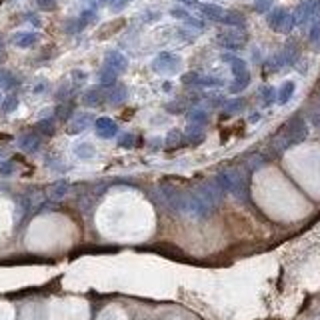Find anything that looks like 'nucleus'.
<instances>
[{
	"instance_id": "f257e3e1",
	"label": "nucleus",
	"mask_w": 320,
	"mask_h": 320,
	"mask_svg": "<svg viewBox=\"0 0 320 320\" xmlns=\"http://www.w3.org/2000/svg\"><path fill=\"white\" fill-rule=\"evenodd\" d=\"M216 180H218V184H220L222 190H228V192L236 194V196H242V194L246 192V182H244V178H242L238 172H234V170L220 172Z\"/></svg>"
},
{
	"instance_id": "f03ea898",
	"label": "nucleus",
	"mask_w": 320,
	"mask_h": 320,
	"mask_svg": "<svg viewBox=\"0 0 320 320\" xmlns=\"http://www.w3.org/2000/svg\"><path fill=\"white\" fill-rule=\"evenodd\" d=\"M180 56L172 54V52H160L154 60H152V70L158 74H174L180 70Z\"/></svg>"
},
{
	"instance_id": "7ed1b4c3",
	"label": "nucleus",
	"mask_w": 320,
	"mask_h": 320,
	"mask_svg": "<svg viewBox=\"0 0 320 320\" xmlns=\"http://www.w3.org/2000/svg\"><path fill=\"white\" fill-rule=\"evenodd\" d=\"M268 24H270V28L272 30H276V32H290L292 30V26H294V16L290 14V12H286L284 8H276V10H272L270 14H268Z\"/></svg>"
},
{
	"instance_id": "20e7f679",
	"label": "nucleus",
	"mask_w": 320,
	"mask_h": 320,
	"mask_svg": "<svg viewBox=\"0 0 320 320\" xmlns=\"http://www.w3.org/2000/svg\"><path fill=\"white\" fill-rule=\"evenodd\" d=\"M218 44L228 48V50H236V48H242L244 42H246V34L242 28H228L226 32H222V34L216 36Z\"/></svg>"
},
{
	"instance_id": "39448f33",
	"label": "nucleus",
	"mask_w": 320,
	"mask_h": 320,
	"mask_svg": "<svg viewBox=\"0 0 320 320\" xmlns=\"http://www.w3.org/2000/svg\"><path fill=\"white\" fill-rule=\"evenodd\" d=\"M286 144H296V142H302L306 138V124L302 118H298V116H294L292 120H288V124H286Z\"/></svg>"
},
{
	"instance_id": "423d86ee",
	"label": "nucleus",
	"mask_w": 320,
	"mask_h": 320,
	"mask_svg": "<svg viewBox=\"0 0 320 320\" xmlns=\"http://www.w3.org/2000/svg\"><path fill=\"white\" fill-rule=\"evenodd\" d=\"M106 92H108V88L100 86V84H98V86H92V88H88L86 92L82 94V104L90 106V108L102 106L106 102Z\"/></svg>"
},
{
	"instance_id": "0eeeda50",
	"label": "nucleus",
	"mask_w": 320,
	"mask_h": 320,
	"mask_svg": "<svg viewBox=\"0 0 320 320\" xmlns=\"http://www.w3.org/2000/svg\"><path fill=\"white\" fill-rule=\"evenodd\" d=\"M94 130H96V136L98 138H114L116 134H118V124H116L112 118L108 116H100V118L94 120Z\"/></svg>"
},
{
	"instance_id": "6e6552de",
	"label": "nucleus",
	"mask_w": 320,
	"mask_h": 320,
	"mask_svg": "<svg viewBox=\"0 0 320 320\" xmlns=\"http://www.w3.org/2000/svg\"><path fill=\"white\" fill-rule=\"evenodd\" d=\"M104 66L112 68L114 72L122 74L128 68V58L122 52H118V50H110V52L106 54V58H104Z\"/></svg>"
},
{
	"instance_id": "1a4fd4ad",
	"label": "nucleus",
	"mask_w": 320,
	"mask_h": 320,
	"mask_svg": "<svg viewBox=\"0 0 320 320\" xmlns=\"http://www.w3.org/2000/svg\"><path fill=\"white\" fill-rule=\"evenodd\" d=\"M40 144H42V138H40V134L36 130L34 132H26V134H22V136L18 138V146L28 154L36 152V150L40 148Z\"/></svg>"
},
{
	"instance_id": "9d476101",
	"label": "nucleus",
	"mask_w": 320,
	"mask_h": 320,
	"mask_svg": "<svg viewBox=\"0 0 320 320\" xmlns=\"http://www.w3.org/2000/svg\"><path fill=\"white\" fill-rule=\"evenodd\" d=\"M198 12H200V16H204L206 20L220 22V24L226 16V10L222 6H216V4H198Z\"/></svg>"
},
{
	"instance_id": "9b49d317",
	"label": "nucleus",
	"mask_w": 320,
	"mask_h": 320,
	"mask_svg": "<svg viewBox=\"0 0 320 320\" xmlns=\"http://www.w3.org/2000/svg\"><path fill=\"white\" fill-rule=\"evenodd\" d=\"M202 142H204V130H202L200 126L190 124L186 128V132H184V144L186 146H198Z\"/></svg>"
},
{
	"instance_id": "f8f14e48",
	"label": "nucleus",
	"mask_w": 320,
	"mask_h": 320,
	"mask_svg": "<svg viewBox=\"0 0 320 320\" xmlns=\"http://www.w3.org/2000/svg\"><path fill=\"white\" fill-rule=\"evenodd\" d=\"M90 122H92V114H88V112L76 114L74 118L70 120V124H68V132H70V134H78V132H82V130H86Z\"/></svg>"
},
{
	"instance_id": "ddd939ff",
	"label": "nucleus",
	"mask_w": 320,
	"mask_h": 320,
	"mask_svg": "<svg viewBox=\"0 0 320 320\" xmlns=\"http://www.w3.org/2000/svg\"><path fill=\"white\" fill-rule=\"evenodd\" d=\"M126 96H128L126 86H122V84H114V86L108 88V92H106V102L118 106V104H122L126 100Z\"/></svg>"
},
{
	"instance_id": "4468645a",
	"label": "nucleus",
	"mask_w": 320,
	"mask_h": 320,
	"mask_svg": "<svg viewBox=\"0 0 320 320\" xmlns=\"http://www.w3.org/2000/svg\"><path fill=\"white\" fill-rule=\"evenodd\" d=\"M12 42L18 48H30L38 42V34L36 32H16L12 36Z\"/></svg>"
},
{
	"instance_id": "2eb2a0df",
	"label": "nucleus",
	"mask_w": 320,
	"mask_h": 320,
	"mask_svg": "<svg viewBox=\"0 0 320 320\" xmlns=\"http://www.w3.org/2000/svg\"><path fill=\"white\" fill-rule=\"evenodd\" d=\"M116 78H118V72H114L112 68H108V66H102V70L98 72V82H100V86H104V88H112L116 84Z\"/></svg>"
},
{
	"instance_id": "dca6fc26",
	"label": "nucleus",
	"mask_w": 320,
	"mask_h": 320,
	"mask_svg": "<svg viewBox=\"0 0 320 320\" xmlns=\"http://www.w3.org/2000/svg\"><path fill=\"white\" fill-rule=\"evenodd\" d=\"M292 94H294V82L288 80V82H284L280 86V90L276 92V102L278 104H286L292 98Z\"/></svg>"
},
{
	"instance_id": "f3484780",
	"label": "nucleus",
	"mask_w": 320,
	"mask_h": 320,
	"mask_svg": "<svg viewBox=\"0 0 320 320\" xmlns=\"http://www.w3.org/2000/svg\"><path fill=\"white\" fill-rule=\"evenodd\" d=\"M222 24H226V26H230V28H242V26H244V16H242L240 12L226 10V16H224Z\"/></svg>"
},
{
	"instance_id": "a211bd4d",
	"label": "nucleus",
	"mask_w": 320,
	"mask_h": 320,
	"mask_svg": "<svg viewBox=\"0 0 320 320\" xmlns=\"http://www.w3.org/2000/svg\"><path fill=\"white\" fill-rule=\"evenodd\" d=\"M56 130V120L54 118H42L38 124H36V132L40 136H52Z\"/></svg>"
},
{
	"instance_id": "6ab92c4d",
	"label": "nucleus",
	"mask_w": 320,
	"mask_h": 320,
	"mask_svg": "<svg viewBox=\"0 0 320 320\" xmlns=\"http://www.w3.org/2000/svg\"><path fill=\"white\" fill-rule=\"evenodd\" d=\"M188 120H190V124L202 128V126H204V124L208 122V112H206V110H202V108H194V110L188 112Z\"/></svg>"
},
{
	"instance_id": "aec40b11",
	"label": "nucleus",
	"mask_w": 320,
	"mask_h": 320,
	"mask_svg": "<svg viewBox=\"0 0 320 320\" xmlns=\"http://www.w3.org/2000/svg\"><path fill=\"white\" fill-rule=\"evenodd\" d=\"M74 154L78 158H82V160H88V158H92L96 154V150H94V146L90 142H80V144L74 146Z\"/></svg>"
},
{
	"instance_id": "412c9836",
	"label": "nucleus",
	"mask_w": 320,
	"mask_h": 320,
	"mask_svg": "<svg viewBox=\"0 0 320 320\" xmlns=\"http://www.w3.org/2000/svg\"><path fill=\"white\" fill-rule=\"evenodd\" d=\"M166 146H168V148L186 146V144H184V132H180V130H170V132L166 134Z\"/></svg>"
},
{
	"instance_id": "4be33fe9",
	"label": "nucleus",
	"mask_w": 320,
	"mask_h": 320,
	"mask_svg": "<svg viewBox=\"0 0 320 320\" xmlns=\"http://www.w3.org/2000/svg\"><path fill=\"white\" fill-rule=\"evenodd\" d=\"M14 86H18V80H16V76L4 68H0V88H14Z\"/></svg>"
},
{
	"instance_id": "5701e85b",
	"label": "nucleus",
	"mask_w": 320,
	"mask_h": 320,
	"mask_svg": "<svg viewBox=\"0 0 320 320\" xmlns=\"http://www.w3.org/2000/svg\"><path fill=\"white\" fill-rule=\"evenodd\" d=\"M222 84H224L222 78H216V76H200V80H198L196 86H198V88H220Z\"/></svg>"
},
{
	"instance_id": "b1692460",
	"label": "nucleus",
	"mask_w": 320,
	"mask_h": 320,
	"mask_svg": "<svg viewBox=\"0 0 320 320\" xmlns=\"http://www.w3.org/2000/svg\"><path fill=\"white\" fill-rule=\"evenodd\" d=\"M74 112V104L70 102V100H66V102H62L58 108H56V118L58 120H68L70 116Z\"/></svg>"
},
{
	"instance_id": "393cba45",
	"label": "nucleus",
	"mask_w": 320,
	"mask_h": 320,
	"mask_svg": "<svg viewBox=\"0 0 320 320\" xmlns=\"http://www.w3.org/2000/svg\"><path fill=\"white\" fill-rule=\"evenodd\" d=\"M230 70H232L234 78H238V76H244V74H248V72H246V62H244L242 58H236V56H234V58L230 60Z\"/></svg>"
},
{
	"instance_id": "a878e982",
	"label": "nucleus",
	"mask_w": 320,
	"mask_h": 320,
	"mask_svg": "<svg viewBox=\"0 0 320 320\" xmlns=\"http://www.w3.org/2000/svg\"><path fill=\"white\" fill-rule=\"evenodd\" d=\"M248 82H250V76H248V74L234 78V82L230 84V92H232V94H238V92H242V90L248 86Z\"/></svg>"
},
{
	"instance_id": "bb28decb",
	"label": "nucleus",
	"mask_w": 320,
	"mask_h": 320,
	"mask_svg": "<svg viewBox=\"0 0 320 320\" xmlns=\"http://www.w3.org/2000/svg\"><path fill=\"white\" fill-rule=\"evenodd\" d=\"M260 98H262V104H264V106H270L274 100H276V90H274L272 86H264V88L260 90Z\"/></svg>"
},
{
	"instance_id": "cd10ccee",
	"label": "nucleus",
	"mask_w": 320,
	"mask_h": 320,
	"mask_svg": "<svg viewBox=\"0 0 320 320\" xmlns=\"http://www.w3.org/2000/svg\"><path fill=\"white\" fill-rule=\"evenodd\" d=\"M94 20V10H84L80 14V18L76 20V30H82V28H86L90 22Z\"/></svg>"
},
{
	"instance_id": "c85d7f7f",
	"label": "nucleus",
	"mask_w": 320,
	"mask_h": 320,
	"mask_svg": "<svg viewBox=\"0 0 320 320\" xmlns=\"http://www.w3.org/2000/svg\"><path fill=\"white\" fill-rule=\"evenodd\" d=\"M244 108V100L242 98H234V100H228V102L224 104V110L230 112V114H236Z\"/></svg>"
},
{
	"instance_id": "c756f323",
	"label": "nucleus",
	"mask_w": 320,
	"mask_h": 320,
	"mask_svg": "<svg viewBox=\"0 0 320 320\" xmlns=\"http://www.w3.org/2000/svg\"><path fill=\"white\" fill-rule=\"evenodd\" d=\"M16 108H18V96H16V94L6 96L4 102H2V112H14Z\"/></svg>"
},
{
	"instance_id": "7c9ffc66",
	"label": "nucleus",
	"mask_w": 320,
	"mask_h": 320,
	"mask_svg": "<svg viewBox=\"0 0 320 320\" xmlns=\"http://www.w3.org/2000/svg\"><path fill=\"white\" fill-rule=\"evenodd\" d=\"M164 110L172 112V114H182V112H186V102H182V100H174V102H168L164 106Z\"/></svg>"
},
{
	"instance_id": "2f4dec72",
	"label": "nucleus",
	"mask_w": 320,
	"mask_h": 320,
	"mask_svg": "<svg viewBox=\"0 0 320 320\" xmlns=\"http://www.w3.org/2000/svg\"><path fill=\"white\" fill-rule=\"evenodd\" d=\"M200 76L202 74H198V72H186V74H182V84H184V86H196V84H198V80H200Z\"/></svg>"
},
{
	"instance_id": "473e14b6",
	"label": "nucleus",
	"mask_w": 320,
	"mask_h": 320,
	"mask_svg": "<svg viewBox=\"0 0 320 320\" xmlns=\"http://www.w3.org/2000/svg\"><path fill=\"white\" fill-rule=\"evenodd\" d=\"M118 144H120L122 148H132L134 144H136V136H134V134H130V132H126V134H122V136L118 138Z\"/></svg>"
},
{
	"instance_id": "72a5a7b5",
	"label": "nucleus",
	"mask_w": 320,
	"mask_h": 320,
	"mask_svg": "<svg viewBox=\"0 0 320 320\" xmlns=\"http://www.w3.org/2000/svg\"><path fill=\"white\" fill-rule=\"evenodd\" d=\"M66 192H68V182L60 180V182L54 184V188H52V194H54V196H64Z\"/></svg>"
},
{
	"instance_id": "f704fd0d",
	"label": "nucleus",
	"mask_w": 320,
	"mask_h": 320,
	"mask_svg": "<svg viewBox=\"0 0 320 320\" xmlns=\"http://www.w3.org/2000/svg\"><path fill=\"white\" fill-rule=\"evenodd\" d=\"M274 4V0H254V8L258 12H266V10H270Z\"/></svg>"
},
{
	"instance_id": "c9c22d12",
	"label": "nucleus",
	"mask_w": 320,
	"mask_h": 320,
	"mask_svg": "<svg viewBox=\"0 0 320 320\" xmlns=\"http://www.w3.org/2000/svg\"><path fill=\"white\" fill-rule=\"evenodd\" d=\"M170 16H174V18H178V20H182V22H184V20H186L190 14H188V10H184V8L176 6V8H172V10H170Z\"/></svg>"
},
{
	"instance_id": "e433bc0d",
	"label": "nucleus",
	"mask_w": 320,
	"mask_h": 320,
	"mask_svg": "<svg viewBox=\"0 0 320 320\" xmlns=\"http://www.w3.org/2000/svg\"><path fill=\"white\" fill-rule=\"evenodd\" d=\"M184 24H188V26H192V28H196V30H204V20H198V18H194V16H188L186 20H184Z\"/></svg>"
},
{
	"instance_id": "4c0bfd02",
	"label": "nucleus",
	"mask_w": 320,
	"mask_h": 320,
	"mask_svg": "<svg viewBox=\"0 0 320 320\" xmlns=\"http://www.w3.org/2000/svg\"><path fill=\"white\" fill-rule=\"evenodd\" d=\"M310 40L314 44H320V20L318 18L314 20V26H312V32H310Z\"/></svg>"
},
{
	"instance_id": "58836bf2",
	"label": "nucleus",
	"mask_w": 320,
	"mask_h": 320,
	"mask_svg": "<svg viewBox=\"0 0 320 320\" xmlns=\"http://www.w3.org/2000/svg\"><path fill=\"white\" fill-rule=\"evenodd\" d=\"M36 4L40 10H54L56 8V0H36Z\"/></svg>"
},
{
	"instance_id": "ea45409f",
	"label": "nucleus",
	"mask_w": 320,
	"mask_h": 320,
	"mask_svg": "<svg viewBox=\"0 0 320 320\" xmlns=\"http://www.w3.org/2000/svg\"><path fill=\"white\" fill-rule=\"evenodd\" d=\"M14 172V164L12 162H2L0 164V174L2 176H10Z\"/></svg>"
},
{
	"instance_id": "a19ab883",
	"label": "nucleus",
	"mask_w": 320,
	"mask_h": 320,
	"mask_svg": "<svg viewBox=\"0 0 320 320\" xmlns=\"http://www.w3.org/2000/svg\"><path fill=\"white\" fill-rule=\"evenodd\" d=\"M128 2H130V0H114V2L110 4V8H112V10H116V12H118V10H122V8H124V6L128 4Z\"/></svg>"
},
{
	"instance_id": "79ce46f5",
	"label": "nucleus",
	"mask_w": 320,
	"mask_h": 320,
	"mask_svg": "<svg viewBox=\"0 0 320 320\" xmlns=\"http://www.w3.org/2000/svg\"><path fill=\"white\" fill-rule=\"evenodd\" d=\"M72 78H74V82H76V84H82L84 80H86V72H82V70H74V72H72Z\"/></svg>"
},
{
	"instance_id": "37998d69",
	"label": "nucleus",
	"mask_w": 320,
	"mask_h": 320,
	"mask_svg": "<svg viewBox=\"0 0 320 320\" xmlns=\"http://www.w3.org/2000/svg\"><path fill=\"white\" fill-rule=\"evenodd\" d=\"M178 36H180L182 40H186V42H192V40H194V34H188V30H184V28L178 30Z\"/></svg>"
},
{
	"instance_id": "c03bdc74",
	"label": "nucleus",
	"mask_w": 320,
	"mask_h": 320,
	"mask_svg": "<svg viewBox=\"0 0 320 320\" xmlns=\"http://www.w3.org/2000/svg\"><path fill=\"white\" fill-rule=\"evenodd\" d=\"M26 20H28V22H32V24H34V26H40V20H38V16H36V14H32V12H30V14H26Z\"/></svg>"
},
{
	"instance_id": "a18cd8bd",
	"label": "nucleus",
	"mask_w": 320,
	"mask_h": 320,
	"mask_svg": "<svg viewBox=\"0 0 320 320\" xmlns=\"http://www.w3.org/2000/svg\"><path fill=\"white\" fill-rule=\"evenodd\" d=\"M176 2H180L184 6H198V0H176Z\"/></svg>"
},
{
	"instance_id": "49530a36",
	"label": "nucleus",
	"mask_w": 320,
	"mask_h": 320,
	"mask_svg": "<svg viewBox=\"0 0 320 320\" xmlns=\"http://www.w3.org/2000/svg\"><path fill=\"white\" fill-rule=\"evenodd\" d=\"M44 88H46V82H42V84H38V86L34 88V92L38 94V92H44Z\"/></svg>"
},
{
	"instance_id": "de8ad7c7",
	"label": "nucleus",
	"mask_w": 320,
	"mask_h": 320,
	"mask_svg": "<svg viewBox=\"0 0 320 320\" xmlns=\"http://www.w3.org/2000/svg\"><path fill=\"white\" fill-rule=\"evenodd\" d=\"M4 56V40H2V36H0V58Z\"/></svg>"
},
{
	"instance_id": "09e8293b",
	"label": "nucleus",
	"mask_w": 320,
	"mask_h": 320,
	"mask_svg": "<svg viewBox=\"0 0 320 320\" xmlns=\"http://www.w3.org/2000/svg\"><path fill=\"white\" fill-rule=\"evenodd\" d=\"M162 88H164L166 92H170V90H172V82H164V86H162Z\"/></svg>"
},
{
	"instance_id": "8fccbe9b",
	"label": "nucleus",
	"mask_w": 320,
	"mask_h": 320,
	"mask_svg": "<svg viewBox=\"0 0 320 320\" xmlns=\"http://www.w3.org/2000/svg\"><path fill=\"white\" fill-rule=\"evenodd\" d=\"M98 2H100V4H112L114 0H98Z\"/></svg>"
},
{
	"instance_id": "3c124183",
	"label": "nucleus",
	"mask_w": 320,
	"mask_h": 320,
	"mask_svg": "<svg viewBox=\"0 0 320 320\" xmlns=\"http://www.w3.org/2000/svg\"><path fill=\"white\" fill-rule=\"evenodd\" d=\"M0 158H2V150H0Z\"/></svg>"
},
{
	"instance_id": "603ef678",
	"label": "nucleus",
	"mask_w": 320,
	"mask_h": 320,
	"mask_svg": "<svg viewBox=\"0 0 320 320\" xmlns=\"http://www.w3.org/2000/svg\"><path fill=\"white\" fill-rule=\"evenodd\" d=\"M0 100H2V94H0Z\"/></svg>"
}]
</instances>
